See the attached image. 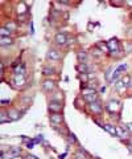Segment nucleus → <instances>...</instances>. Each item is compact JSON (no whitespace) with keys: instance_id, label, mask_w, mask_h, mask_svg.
<instances>
[{"instance_id":"nucleus-22","label":"nucleus","mask_w":132,"mask_h":159,"mask_svg":"<svg viewBox=\"0 0 132 159\" xmlns=\"http://www.w3.org/2000/svg\"><path fill=\"white\" fill-rule=\"evenodd\" d=\"M77 70L81 72L82 74L86 73V72H87V66H86V64H79V65L77 66Z\"/></svg>"},{"instance_id":"nucleus-33","label":"nucleus","mask_w":132,"mask_h":159,"mask_svg":"<svg viewBox=\"0 0 132 159\" xmlns=\"http://www.w3.org/2000/svg\"><path fill=\"white\" fill-rule=\"evenodd\" d=\"M60 4H63V5H69V4H70V3H69V1H61V0H60Z\"/></svg>"},{"instance_id":"nucleus-8","label":"nucleus","mask_w":132,"mask_h":159,"mask_svg":"<svg viewBox=\"0 0 132 159\" xmlns=\"http://www.w3.org/2000/svg\"><path fill=\"white\" fill-rule=\"evenodd\" d=\"M89 106H90V110H91L94 114H102V111H103V106H102V103H100L99 101L90 103Z\"/></svg>"},{"instance_id":"nucleus-28","label":"nucleus","mask_w":132,"mask_h":159,"mask_svg":"<svg viewBox=\"0 0 132 159\" xmlns=\"http://www.w3.org/2000/svg\"><path fill=\"white\" fill-rule=\"evenodd\" d=\"M41 140H42V135H38V137H36V139H34L33 142L34 143H38V142H41Z\"/></svg>"},{"instance_id":"nucleus-23","label":"nucleus","mask_w":132,"mask_h":159,"mask_svg":"<svg viewBox=\"0 0 132 159\" xmlns=\"http://www.w3.org/2000/svg\"><path fill=\"white\" fill-rule=\"evenodd\" d=\"M9 151L13 154V155H20V153H21V148L20 147H12V148H9Z\"/></svg>"},{"instance_id":"nucleus-4","label":"nucleus","mask_w":132,"mask_h":159,"mask_svg":"<svg viewBox=\"0 0 132 159\" xmlns=\"http://www.w3.org/2000/svg\"><path fill=\"white\" fill-rule=\"evenodd\" d=\"M48 60H53V61H60L62 58V54H61L60 50H55V49H50L46 54Z\"/></svg>"},{"instance_id":"nucleus-3","label":"nucleus","mask_w":132,"mask_h":159,"mask_svg":"<svg viewBox=\"0 0 132 159\" xmlns=\"http://www.w3.org/2000/svg\"><path fill=\"white\" fill-rule=\"evenodd\" d=\"M66 41H67V36H66V33H63V32H58L54 36V42L57 45H60V47L66 45Z\"/></svg>"},{"instance_id":"nucleus-9","label":"nucleus","mask_w":132,"mask_h":159,"mask_svg":"<svg viewBox=\"0 0 132 159\" xmlns=\"http://www.w3.org/2000/svg\"><path fill=\"white\" fill-rule=\"evenodd\" d=\"M83 100H84V102H87V103L90 105V103L97 102V101H98V94H97V93H90V94H84V95H83Z\"/></svg>"},{"instance_id":"nucleus-21","label":"nucleus","mask_w":132,"mask_h":159,"mask_svg":"<svg viewBox=\"0 0 132 159\" xmlns=\"http://www.w3.org/2000/svg\"><path fill=\"white\" fill-rule=\"evenodd\" d=\"M97 47L99 48V49L102 50V52H110V49H108L107 44H103L102 41H100V42H98V44H97Z\"/></svg>"},{"instance_id":"nucleus-10","label":"nucleus","mask_w":132,"mask_h":159,"mask_svg":"<svg viewBox=\"0 0 132 159\" xmlns=\"http://www.w3.org/2000/svg\"><path fill=\"white\" fill-rule=\"evenodd\" d=\"M107 47H108V49H110L111 53L119 52V44H118V41H116V40H110V41L107 42Z\"/></svg>"},{"instance_id":"nucleus-18","label":"nucleus","mask_w":132,"mask_h":159,"mask_svg":"<svg viewBox=\"0 0 132 159\" xmlns=\"http://www.w3.org/2000/svg\"><path fill=\"white\" fill-rule=\"evenodd\" d=\"M0 34H1V37H11L12 32H11L8 28H5V26H1V29H0Z\"/></svg>"},{"instance_id":"nucleus-16","label":"nucleus","mask_w":132,"mask_h":159,"mask_svg":"<svg viewBox=\"0 0 132 159\" xmlns=\"http://www.w3.org/2000/svg\"><path fill=\"white\" fill-rule=\"evenodd\" d=\"M0 122H1V123H7V122H11L9 114H8L7 111H4V110L1 111V117H0Z\"/></svg>"},{"instance_id":"nucleus-24","label":"nucleus","mask_w":132,"mask_h":159,"mask_svg":"<svg viewBox=\"0 0 132 159\" xmlns=\"http://www.w3.org/2000/svg\"><path fill=\"white\" fill-rule=\"evenodd\" d=\"M5 28H8L11 32H13V31H16V28H17V26H16V24H15V23H7Z\"/></svg>"},{"instance_id":"nucleus-6","label":"nucleus","mask_w":132,"mask_h":159,"mask_svg":"<svg viewBox=\"0 0 132 159\" xmlns=\"http://www.w3.org/2000/svg\"><path fill=\"white\" fill-rule=\"evenodd\" d=\"M49 111L50 113H61V111H62V103L50 101L49 102Z\"/></svg>"},{"instance_id":"nucleus-36","label":"nucleus","mask_w":132,"mask_h":159,"mask_svg":"<svg viewBox=\"0 0 132 159\" xmlns=\"http://www.w3.org/2000/svg\"><path fill=\"white\" fill-rule=\"evenodd\" d=\"M126 3H127L128 5H132V1H126Z\"/></svg>"},{"instance_id":"nucleus-25","label":"nucleus","mask_w":132,"mask_h":159,"mask_svg":"<svg viewBox=\"0 0 132 159\" xmlns=\"http://www.w3.org/2000/svg\"><path fill=\"white\" fill-rule=\"evenodd\" d=\"M91 53H92L94 56H97V57H98V56H102V53H103V52L97 47V48H94V49H91Z\"/></svg>"},{"instance_id":"nucleus-35","label":"nucleus","mask_w":132,"mask_h":159,"mask_svg":"<svg viewBox=\"0 0 132 159\" xmlns=\"http://www.w3.org/2000/svg\"><path fill=\"white\" fill-rule=\"evenodd\" d=\"M128 34L129 36H132V28H128Z\"/></svg>"},{"instance_id":"nucleus-38","label":"nucleus","mask_w":132,"mask_h":159,"mask_svg":"<svg viewBox=\"0 0 132 159\" xmlns=\"http://www.w3.org/2000/svg\"><path fill=\"white\" fill-rule=\"evenodd\" d=\"M131 142H132V139H131Z\"/></svg>"},{"instance_id":"nucleus-13","label":"nucleus","mask_w":132,"mask_h":159,"mask_svg":"<svg viewBox=\"0 0 132 159\" xmlns=\"http://www.w3.org/2000/svg\"><path fill=\"white\" fill-rule=\"evenodd\" d=\"M13 40L11 37H0V45L1 47H8V45H12Z\"/></svg>"},{"instance_id":"nucleus-34","label":"nucleus","mask_w":132,"mask_h":159,"mask_svg":"<svg viewBox=\"0 0 132 159\" xmlns=\"http://www.w3.org/2000/svg\"><path fill=\"white\" fill-rule=\"evenodd\" d=\"M12 159H23V156H20V155H16V156H13Z\"/></svg>"},{"instance_id":"nucleus-5","label":"nucleus","mask_w":132,"mask_h":159,"mask_svg":"<svg viewBox=\"0 0 132 159\" xmlns=\"http://www.w3.org/2000/svg\"><path fill=\"white\" fill-rule=\"evenodd\" d=\"M49 119L53 125H58V123H62L63 122V115L61 113H50Z\"/></svg>"},{"instance_id":"nucleus-20","label":"nucleus","mask_w":132,"mask_h":159,"mask_svg":"<svg viewBox=\"0 0 132 159\" xmlns=\"http://www.w3.org/2000/svg\"><path fill=\"white\" fill-rule=\"evenodd\" d=\"M131 76H128V74H126V76H124L123 77V78H121V82H123V84H124V86H129V84H131Z\"/></svg>"},{"instance_id":"nucleus-19","label":"nucleus","mask_w":132,"mask_h":159,"mask_svg":"<svg viewBox=\"0 0 132 159\" xmlns=\"http://www.w3.org/2000/svg\"><path fill=\"white\" fill-rule=\"evenodd\" d=\"M86 58H87L86 52H83V50H81V52L78 53V60L81 61V64H84V61H86Z\"/></svg>"},{"instance_id":"nucleus-17","label":"nucleus","mask_w":132,"mask_h":159,"mask_svg":"<svg viewBox=\"0 0 132 159\" xmlns=\"http://www.w3.org/2000/svg\"><path fill=\"white\" fill-rule=\"evenodd\" d=\"M123 49H124V53H132V42L124 41L123 42Z\"/></svg>"},{"instance_id":"nucleus-7","label":"nucleus","mask_w":132,"mask_h":159,"mask_svg":"<svg viewBox=\"0 0 132 159\" xmlns=\"http://www.w3.org/2000/svg\"><path fill=\"white\" fill-rule=\"evenodd\" d=\"M54 89H55L54 81H52V80H46V81L42 82V90H44V92L50 93V92H53Z\"/></svg>"},{"instance_id":"nucleus-27","label":"nucleus","mask_w":132,"mask_h":159,"mask_svg":"<svg viewBox=\"0 0 132 159\" xmlns=\"http://www.w3.org/2000/svg\"><path fill=\"white\" fill-rule=\"evenodd\" d=\"M69 142H70V143H75L77 142L75 135H74L73 132H70V134H69Z\"/></svg>"},{"instance_id":"nucleus-26","label":"nucleus","mask_w":132,"mask_h":159,"mask_svg":"<svg viewBox=\"0 0 132 159\" xmlns=\"http://www.w3.org/2000/svg\"><path fill=\"white\" fill-rule=\"evenodd\" d=\"M115 87H116V89H118V90H123V89H126V86H124V84H123V82H121V80H120V81H118V82H116Z\"/></svg>"},{"instance_id":"nucleus-14","label":"nucleus","mask_w":132,"mask_h":159,"mask_svg":"<svg viewBox=\"0 0 132 159\" xmlns=\"http://www.w3.org/2000/svg\"><path fill=\"white\" fill-rule=\"evenodd\" d=\"M8 114H9V117H11V121H16V119L20 118V114H18V111L16 110V109H11V110L8 111Z\"/></svg>"},{"instance_id":"nucleus-12","label":"nucleus","mask_w":132,"mask_h":159,"mask_svg":"<svg viewBox=\"0 0 132 159\" xmlns=\"http://www.w3.org/2000/svg\"><path fill=\"white\" fill-rule=\"evenodd\" d=\"M128 134H129V131L127 127L116 126V135H118V137H124V135H128Z\"/></svg>"},{"instance_id":"nucleus-1","label":"nucleus","mask_w":132,"mask_h":159,"mask_svg":"<svg viewBox=\"0 0 132 159\" xmlns=\"http://www.w3.org/2000/svg\"><path fill=\"white\" fill-rule=\"evenodd\" d=\"M127 68H128V66H127V64H120L119 66H116L115 70L112 72V77H111L110 82H115L116 80H118L119 77H120V74H121V73H124V72L127 70Z\"/></svg>"},{"instance_id":"nucleus-29","label":"nucleus","mask_w":132,"mask_h":159,"mask_svg":"<svg viewBox=\"0 0 132 159\" xmlns=\"http://www.w3.org/2000/svg\"><path fill=\"white\" fill-rule=\"evenodd\" d=\"M81 80H83V82H87V81H89V78H87L86 73H83V74H82V76H81Z\"/></svg>"},{"instance_id":"nucleus-2","label":"nucleus","mask_w":132,"mask_h":159,"mask_svg":"<svg viewBox=\"0 0 132 159\" xmlns=\"http://www.w3.org/2000/svg\"><path fill=\"white\" fill-rule=\"evenodd\" d=\"M106 110L110 113H116L118 110H120V102L118 100H111L106 103Z\"/></svg>"},{"instance_id":"nucleus-37","label":"nucleus","mask_w":132,"mask_h":159,"mask_svg":"<svg viewBox=\"0 0 132 159\" xmlns=\"http://www.w3.org/2000/svg\"><path fill=\"white\" fill-rule=\"evenodd\" d=\"M129 87H132V80H131V84H129Z\"/></svg>"},{"instance_id":"nucleus-32","label":"nucleus","mask_w":132,"mask_h":159,"mask_svg":"<svg viewBox=\"0 0 132 159\" xmlns=\"http://www.w3.org/2000/svg\"><path fill=\"white\" fill-rule=\"evenodd\" d=\"M9 103V100H1V105H7Z\"/></svg>"},{"instance_id":"nucleus-30","label":"nucleus","mask_w":132,"mask_h":159,"mask_svg":"<svg viewBox=\"0 0 132 159\" xmlns=\"http://www.w3.org/2000/svg\"><path fill=\"white\" fill-rule=\"evenodd\" d=\"M25 159H38V158H37V156H34V155H31V154H28Z\"/></svg>"},{"instance_id":"nucleus-15","label":"nucleus","mask_w":132,"mask_h":159,"mask_svg":"<svg viewBox=\"0 0 132 159\" xmlns=\"http://www.w3.org/2000/svg\"><path fill=\"white\" fill-rule=\"evenodd\" d=\"M42 74H44V76H53V74H54V68H52V66H44Z\"/></svg>"},{"instance_id":"nucleus-31","label":"nucleus","mask_w":132,"mask_h":159,"mask_svg":"<svg viewBox=\"0 0 132 159\" xmlns=\"http://www.w3.org/2000/svg\"><path fill=\"white\" fill-rule=\"evenodd\" d=\"M127 129H128L129 132H132V123H128V125H127Z\"/></svg>"},{"instance_id":"nucleus-11","label":"nucleus","mask_w":132,"mask_h":159,"mask_svg":"<svg viewBox=\"0 0 132 159\" xmlns=\"http://www.w3.org/2000/svg\"><path fill=\"white\" fill-rule=\"evenodd\" d=\"M103 130H106L107 132H110L111 135H116V126H112V125H108V123H106V125H103ZM118 137V135H116Z\"/></svg>"}]
</instances>
